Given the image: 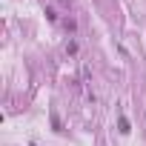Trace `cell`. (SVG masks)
<instances>
[{"label": "cell", "mask_w": 146, "mask_h": 146, "mask_svg": "<svg viewBox=\"0 0 146 146\" xmlns=\"http://www.w3.org/2000/svg\"><path fill=\"white\" fill-rule=\"evenodd\" d=\"M120 132H123V135H126V132H132V129H129V120H126V117H120Z\"/></svg>", "instance_id": "1"}, {"label": "cell", "mask_w": 146, "mask_h": 146, "mask_svg": "<svg viewBox=\"0 0 146 146\" xmlns=\"http://www.w3.org/2000/svg\"><path fill=\"white\" fill-rule=\"evenodd\" d=\"M60 3H63V6H69V0H60Z\"/></svg>", "instance_id": "2"}]
</instances>
